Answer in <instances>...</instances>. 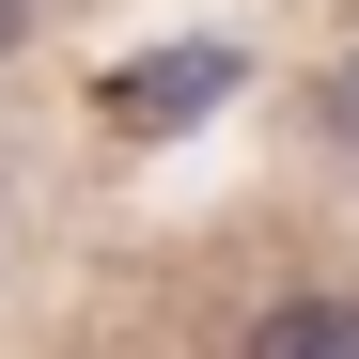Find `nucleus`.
Returning a JSON list of instances; mask_svg holds the SVG:
<instances>
[{
	"label": "nucleus",
	"mask_w": 359,
	"mask_h": 359,
	"mask_svg": "<svg viewBox=\"0 0 359 359\" xmlns=\"http://www.w3.org/2000/svg\"><path fill=\"white\" fill-rule=\"evenodd\" d=\"M234 359H359V313H344V297H281V313H250Z\"/></svg>",
	"instance_id": "1"
},
{
	"label": "nucleus",
	"mask_w": 359,
	"mask_h": 359,
	"mask_svg": "<svg viewBox=\"0 0 359 359\" xmlns=\"http://www.w3.org/2000/svg\"><path fill=\"white\" fill-rule=\"evenodd\" d=\"M203 94H234V63L172 47V63H141V79H126V126H172V109H203Z\"/></svg>",
	"instance_id": "2"
},
{
	"label": "nucleus",
	"mask_w": 359,
	"mask_h": 359,
	"mask_svg": "<svg viewBox=\"0 0 359 359\" xmlns=\"http://www.w3.org/2000/svg\"><path fill=\"white\" fill-rule=\"evenodd\" d=\"M16 47H32V0H0V63H16Z\"/></svg>",
	"instance_id": "3"
},
{
	"label": "nucleus",
	"mask_w": 359,
	"mask_h": 359,
	"mask_svg": "<svg viewBox=\"0 0 359 359\" xmlns=\"http://www.w3.org/2000/svg\"><path fill=\"white\" fill-rule=\"evenodd\" d=\"M328 126H359V79H328Z\"/></svg>",
	"instance_id": "4"
}]
</instances>
